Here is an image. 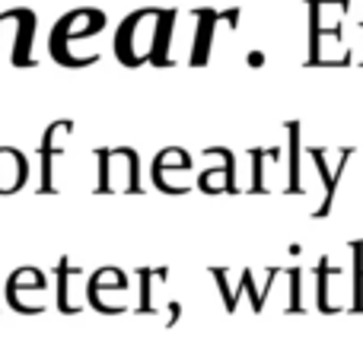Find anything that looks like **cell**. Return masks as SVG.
I'll return each mask as SVG.
<instances>
[{
	"instance_id": "obj_1",
	"label": "cell",
	"mask_w": 363,
	"mask_h": 350,
	"mask_svg": "<svg viewBox=\"0 0 363 350\" xmlns=\"http://www.w3.org/2000/svg\"><path fill=\"white\" fill-rule=\"evenodd\" d=\"M26 175H29V166H26V157L19 150H10L4 147L0 150V194H13L23 188Z\"/></svg>"
}]
</instances>
